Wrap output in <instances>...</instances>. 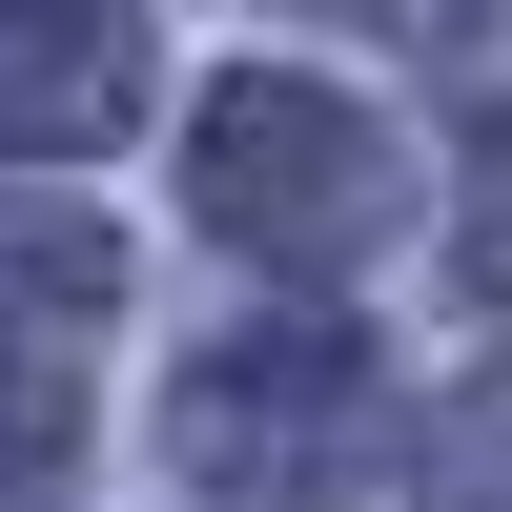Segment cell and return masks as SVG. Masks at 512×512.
Segmentation results:
<instances>
[{"label":"cell","instance_id":"1","mask_svg":"<svg viewBox=\"0 0 512 512\" xmlns=\"http://www.w3.org/2000/svg\"><path fill=\"white\" fill-rule=\"evenodd\" d=\"M185 185H205V226L226 246H267V267H349V246H390V123L369 103H328V82H226V103L185 123Z\"/></svg>","mask_w":512,"mask_h":512},{"label":"cell","instance_id":"2","mask_svg":"<svg viewBox=\"0 0 512 512\" xmlns=\"http://www.w3.org/2000/svg\"><path fill=\"white\" fill-rule=\"evenodd\" d=\"M328 431H349V328H246L185 390V472L205 492H246V451L267 472H328Z\"/></svg>","mask_w":512,"mask_h":512},{"label":"cell","instance_id":"3","mask_svg":"<svg viewBox=\"0 0 512 512\" xmlns=\"http://www.w3.org/2000/svg\"><path fill=\"white\" fill-rule=\"evenodd\" d=\"M123 103H144V21H123V0H0V144L21 164L103 144Z\"/></svg>","mask_w":512,"mask_h":512},{"label":"cell","instance_id":"4","mask_svg":"<svg viewBox=\"0 0 512 512\" xmlns=\"http://www.w3.org/2000/svg\"><path fill=\"white\" fill-rule=\"evenodd\" d=\"M410 512H512V369H472V390L431 410V451H410Z\"/></svg>","mask_w":512,"mask_h":512}]
</instances>
